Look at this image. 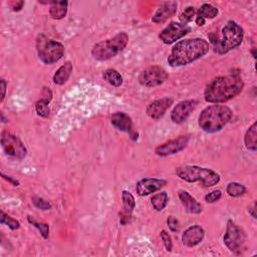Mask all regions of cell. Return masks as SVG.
<instances>
[{
	"instance_id": "obj_10",
	"label": "cell",
	"mask_w": 257,
	"mask_h": 257,
	"mask_svg": "<svg viewBox=\"0 0 257 257\" xmlns=\"http://www.w3.org/2000/svg\"><path fill=\"white\" fill-rule=\"evenodd\" d=\"M169 78L168 73L161 67L153 66L144 70L140 77L139 83L146 87H155L163 85Z\"/></svg>"
},
{
	"instance_id": "obj_13",
	"label": "cell",
	"mask_w": 257,
	"mask_h": 257,
	"mask_svg": "<svg viewBox=\"0 0 257 257\" xmlns=\"http://www.w3.org/2000/svg\"><path fill=\"white\" fill-rule=\"evenodd\" d=\"M167 185V181L158 178H144L136 185V191L140 196H148Z\"/></svg>"
},
{
	"instance_id": "obj_18",
	"label": "cell",
	"mask_w": 257,
	"mask_h": 257,
	"mask_svg": "<svg viewBox=\"0 0 257 257\" xmlns=\"http://www.w3.org/2000/svg\"><path fill=\"white\" fill-rule=\"evenodd\" d=\"M178 195L182 205L187 212L191 214H200L202 212V205L194 197L191 196L189 192L185 190H180Z\"/></svg>"
},
{
	"instance_id": "obj_12",
	"label": "cell",
	"mask_w": 257,
	"mask_h": 257,
	"mask_svg": "<svg viewBox=\"0 0 257 257\" xmlns=\"http://www.w3.org/2000/svg\"><path fill=\"white\" fill-rule=\"evenodd\" d=\"M190 135H183L176 139L170 140L166 143H163L162 145L158 146L155 149V153L157 156L160 157H167L171 155L178 154L179 152L183 151L187 148L189 142H190Z\"/></svg>"
},
{
	"instance_id": "obj_9",
	"label": "cell",
	"mask_w": 257,
	"mask_h": 257,
	"mask_svg": "<svg viewBox=\"0 0 257 257\" xmlns=\"http://www.w3.org/2000/svg\"><path fill=\"white\" fill-rule=\"evenodd\" d=\"M1 146L8 157L22 160L27 155L26 147L21 140L8 131H4L1 134Z\"/></svg>"
},
{
	"instance_id": "obj_32",
	"label": "cell",
	"mask_w": 257,
	"mask_h": 257,
	"mask_svg": "<svg viewBox=\"0 0 257 257\" xmlns=\"http://www.w3.org/2000/svg\"><path fill=\"white\" fill-rule=\"evenodd\" d=\"M32 203H34V205H35L37 208H39L40 210H43V211L49 210V209H51V207H52V205H51L48 201L44 200V199L42 198V197H37V196L32 198Z\"/></svg>"
},
{
	"instance_id": "obj_39",
	"label": "cell",
	"mask_w": 257,
	"mask_h": 257,
	"mask_svg": "<svg viewBox=\"0 0 257 257\" xmlns=\"http://www.w3.org/2000/svg\"><path fill=\"white\" fill-rule=\"evenodd\" d=\"M248 212H249V214H250L254 219L257 218V217H256V204H255V203H254L251 207H249Z\"/></svg>"
},
{
	"instance_id": "obj_20",
	"label": "cell",
	"mask_w": 257,
	"mask_h": 257,
	"mask_svg": "<svg viewBox=\"0 0 257 257\" xmlns=\"http://www.w3.org/2000/svg\"><path fill=\"white\" fill-rule=\"evenodd\" d=\"M74 71V67H73V63L71 61H67L64 64H62V66L55 72L54 76H53V83L55 85H58V86H62L66 84L72 73Z\"/></svg>"
},
{
	"instance_id": "obj_15",
	"label": "cell",
	"mask_w": 257,
	"mask_h": 257,
	"mask_svg": "<svg viewBox=\"0 0 257 257\" xmlns=\"http://www.w3.org/2000/svg\"><path fill=\"white\" fill-rule=\"evenodd\" d=\"M197 104H198V102L194 101V100H186V101L180 102L173 109V111L171 113V120L175 124L184 123L188 119V117L190 116L192 111L196 108Z\"/></svg>"
},
{
	"instance_id": "obj_8",
	"label": "cell",
	"mask_w": 257,
	"mask_h": 257,
	"mask_svg": "<svg viewBox=\"0 0 257 257\" xmlns=\"http://www.w3.org/2000/svg\"><path fill=\"white\" fill-rule=\"evenodd\" d=\"M224 244L231 252L240 253L246 241L245 231L231 219L227 221L226 232L223 238Z\"/></svg>"
},
{
	"instance_id": "obj_34",
	"label": "cell",
	"mask_w": 257,
	"mask_h": 257,
	"mask_svg": "<svg viewBox=\"0 0 257 257\" xmlns=\"http://www.w3.org/2000/svg\"><path fill=\"white\" fill-rule=\"evenodd\" d=\"M222 197V192L220 190H213L205 196V201L207 203H215L219 201Z\"/></svg>"
},
{
	"instance_id": "obj_14",
	"label": "cell",
	"mask_w": 257,
	"mask_h": 257,
	"mask_svg": "<svg viewBox=\"0 0 257 257\" xmlns=\"http://www.w3.org/2000/svg\"><path fill=\"white\" fill-rule=\"evenodd\" d=\"M173 103L174 100L172 98H163L156 100L148 105L146 113L151 119L158 121L165 116L166 112L173 105Z\"/></svg>"
},
{
	"instance_id": "obj_7",
	"label": "cell",
	"mask_w": 257,
	"mask_h": 257,
	"mask_svg": "<svg viewBox=\"0 0 257 257\" xmlns=\"http://www.w3.org/2000/svg\"><path fill=\"white\" fill-rule=\"evenodd\" d=\"M37 50L40 59L44 64H53L59 61L64 54V46L59 42L40 35L37 39Z\"/></svg>"
},
{
	"instance_id": "obj_22",
	"label": "cell",
	"mask_w": 257,
	"mask_h": 257,
	"mask_svg": "<svg viewBox=\"0 0 257 257\" xmlns=\"http://www.w3.org/2000/svg\"><path fill=\"white\" fill-rule=\"evenodd\" d=\"M257 123L254 122L246 131L244 136V145L248 151L255 152L257 150Z\"/></svg>"
},
{
	"instance_id": "obj_3",
	"label": "cell",
	"mask_w": 257,
	"mask_h": 257,
	"mask_svg": "<svg viewBox=\"0 0 257 257\" xmlns=\"http://www.w3.org/2000/svg\"><path fill=\"white\" fill-rule=\"evenodd\" d=\"M230 108L222 105H212L205 108L199 116V127L206 133L214 134L226 126L232 119Z\"/></svg>"
},
{
	"instance_id": "obj_40",
	"label": "cell",
	"mask_w": 257,
	"mask_h": 257,
	"mask_svg": "<svg viewBox=\"0 0 257 257\" xmlns=\"http://www.w3.org/2000/svg\"><path fill=\"white\" fill-rule=\"evenodd\" d=\"M195 22H196V24L198 25V26H203L204 24H205V19L203 18V17H201V16H196V19H195Z\"/></svg>"
},
{
	"instance_id": "obj_41",
	"label": "cell",
	"mask_w": 257,
	"mask_h": 257,
	"mask_svg": "<svg viewBox=\"0 0 257 257\" xmlns=\"http://www.w3.org/2000/svg\"><path fill=\"white\" fill-rule=\"evenodd\" d=\"M255 50H256V49H255V48H253V49H252V54H253V57H254V58H256V54H255Z\"/></svg>"
},
{
	"instance_id": "obj_17",
	"label": "cell",
	"mask_w": 257,
	"mask_h": 257,
	"mask_svg": "<svg viewBox=\"0 0 257 257\" xmlns=\"http://www.w3.org/2000/svg\"><path fill=\"white\" fill-rule=\"evenodd\" d=\"M178 3L175 1H168L164 2L159 6L157 11L152 17V21L156 24H162L166 22L169 18L173 17L177 12Z\"/></svg>"
},
{
	"instance_id": "obj_35",
	"label": "cell",
	"mask_w": 257,
	"mask_h": 257,
	"mask_svg": "<svg viewBox=\"0 0 257 257\" xmlns=\"http://www.w3.org/2000/svg\"><path fill=\"white\" fill-rule=\"evenodd\" d=\"M168 227L172 232H177L179 230V221L174 216H169L167 219Z\"/></svg>"
},
{
	"instance_id": "obj_37",
	"label": "cell",
	"mask_w": 257,
	"mask_h": 257,
	"mask_svg": "<svg viewBox=\"0 0 257 257\" xmlns=\"http://www.w3.org/2000/svg\"><path fill=\"white\" fill-rule=\"evenodd\" d=\"M6 86H7V84H6L5 80L1 79V88H2V94H1V102H3V100H4V98H5V94H6Z\"/></svg>"
},
{
	"instance_id": "obj_2",
	"label": "cell",
	"mask_w": 257,
	"mask_h": 257,
	"mask_svg": "<svg viewBox=\"0 0 257 257\" xmlns=\"http://www.w3.org/2000/svg\"><path fill=\"white\" fill-rule=\"evenodd\" d=\"M210 44L203 39H189L177 43L168 56V63L173 68L184 67L209 52Z\"/></svg>"
},
{
	"instance_id": "obj_5",
	"label": "cell",
	"mask_w": 257,
	"mask_h": 257,
	"mask_svg": "<svg viewBox=\"0 0 257 257\" xmlns=\"http://www.w3.org/2000/svg\"><path fill=\"white\" fill-rule=\"evenodd\" d=\"M128 43V36L126 32H120L114 38L95 43L91 48V55L100 61L109 60L121 53Z\"/></svg>"
},
{
	"instance_id": "obj_31",
	"label": "cell",
	"mask_w": 257,
	"mask_h": 257,
	"mask_svg": "<svg viewBox=\"0 0 257 257\" xmlns=\"http://www.w3.org/2000/svg\"><path fill=\"white\" fill-rule=\"evenodd\" d=\"M195 14H196V9H195V7L188 6V7L181 13V15L179 16L181 23H183V24H188L189 22H191V21L193 20V18H194Z\"/></svg>"
},
{
	"instance_id": "obj_1",
	"label": "cell",
	"mask_w": 257,
	"mask_h": 257,
	"mask_svg": "<svg viewBox=\"0 0 257 257\" xmlns=\"http://www.w3.org/2000/svg\"><path fill=\"white\" fill-rule=\"evenodd\" d=\"M244 82L238 74H231L213 79L204 90V99L210 104L226 103L241 93Z\"/></svg>"
},
{
	"instance_id": "obj_33",
	"label": "cell",
	"mask_w": 257,
	"mask_h": 257,
	"mask_svg": "<svg viewBox=\"0 0 257 257\" xmlns=\"http://www.w3.org/2000/svg\"><path fill=\"white\" fill-rule=\"evenodd\" d=\"M160 236H161V239L163 240L164 242V245H165V248L168 252H171L172 249H173V242H172V238L171 236L169 235V233L165 230H162L160 233Z\"/></svg>"
},
{
	"instance_id": "obj_26",
	"label": "cell",
	"mask_w": 257,
	"mask_h": 257,
	"mask_svg": "<svg viewBox=\"0 0 257 257\" xmlns=\"http://www.w3.org/2000/svg\"><path fill=\"white\" fill-rule=\"evenodd\" d=\"M226 192L231 197H241L246 193V188L240 183L230 182L226 187Z\"/></svg>"
},
{
	"instance_id": "obj_11",
	"label": "cell",
	"mask_w": 257,
	"mask_h": 257,
	"mask_svg": "<svg viewBox=\"0 0 257 257\" xmlns=\"http://www.w3.org/2000/svg\"><path fill=\"white\" fill-rule=\"evenodd\" d=\"M190 31L191 27L188 24L172 21L160 32L159 39L165 44H172L187 36Z\"/></svg>"
},
{
	"instance_id": "obj_28",
	"label": "cell",
	"mask_w": 257,
	"mask_h": 257,
	"mask_svg": "<svg viewBox=\"0 0 257 257\" xmlns=\"http://www.w3.org/2000/svg\"><path fill=\"white\" fill-rule=\"evenodd\" d=\"M51 98H43L40 101L37 102L36 104V111L38 113V115L42 118H44V119H47L49 117V102H50Z\"/></svg>"
},
{
	"instance_id": "obj_30",
	"label": "cell",
	"mask_w": 257,
	"mask_h": 257,
	"mask_svg": "<svg viewBox=\"0 0 257 257\" xmlns=\"http://www.w3.org/2000/svg\"><path fill=\"white\" fill-rule=\"evenodd\" d=\"M28 222L34 225V226L41 232L42 236L44 238V239H47L48 236H49V225L46 224V223H43V222H38L36 221L35 219H31V217L29 216L28 217Z\"/></svg>"
},
{
	"instance_id": "obj_36",
	"label": "cell",
	"mask_w": 257,
	"mask_h": 257,
	"mask_svg": "<svg viewBox=\"0 0 257 257\" xmlns=\"http://www.w3.org/2000/svg\"><path fill=\"white\" fill-rule=\"evenodd\" d=\"M9 5L13 11H19L22 9L24 2L23 1H13V2H10Z\"/></svg>"
},
{
	"instance_id": "obj_23",
	"label": "cell",
	"mask_w": 257,
	"mask_h": 257,
	"mask_svg": "<svg viewBox=\"0 0 257 257\" xmlns=\"http://www.w3.org/2000/svg\"><path fill=\"white\" fill-rule=\"evenodd\" d=\"M122 201H123V209H124V214L131 216L134 209L136 208V200L135 197L131 192H128L127 190H124L122 192Z\"/></svg>"
},
{
	"instance_id": "obj_24",
	"label": "cell",
	"mask_w": 257,
	"mask_h": 257,
	"mask_svg": "<svg viewBox=\"0 0 257 257\" xmlns=\"http://www.w3.org/2000/svg\"><path fill=\"white\" fill-rule=\"evenodd\" d=\"M168 201H169V196L166 192L158 193V194L154 195L151 198V204L153 208L158 212L163 211L166 208V206L168 205Z\"/></svg>"
},
{
	"instance_id": "obj_27",
	"label": "cell",
	"mask_w": 257,
	"mask_h": 257,
	"mask_svg": "<svg viewBox=\"0 0 257 257\" xmlns=\"http://www.w3.org/2000/svg\"><path fill=\"white\" fill-rule=\"evenodd\" d=\"M218 8L215 6L205 3L197 11V15L203 17L204 19H213L218 15Z\"/></svg>"
},
{
	"instance_id": "obj_16",
	"label": "cell",
	"mask_w": 257,
	"mask_h": 257,
	"mask_svg": "<svg viewBox=\"0 0 257 257\" xmlns=\"http://www.w3.org/2000/svg\"><path fill=\"white\" fill-rule=\"evenodd\" d=\"M205 230L199 225H193L187 228L182 235V243L187 247H194L202 242Z\"/></svg>"
},
{
	"instance_id": "obj_25",
	"label": "cell",
	"mask_w": 257,
	"mask_h": 257,
	"mask_svg": "<svg viewBox=\"0 0 257 257\" xmlns=\"http://www.w3.org/2000/svg\"><path fill=\"white\" fill-rule=\"evenodd\" d=\"M104 80L109 83L111 86L119 87L123 85V77L121 74L115 69H108L103 74Z\"/></svg>"
},
{
	"instance_id": "obj_29",
	"label": "cell",
	"mask_w": 257,
	"mask_h": 257,
	"mask_svg": "<svg viewBox=\"0 0 257 257\" xmlns=\"http://www.w3.org/2000/svg\"><path fill=\"white\" fill-rule=\"evenodd\" d=\"M0 222L2 225H6L11 230H16L20 227V223L16 219H13L9 215H7L4 211H1L0 213Z\"/></svg>"
},
{
	"instance_id": "obj_38",
	"label": "cell",
	"mask_w": 257,
	"mask_h": 257,
	"mask_svg": "<svg viewBox=\"0 0 257 257\" xmlns=\"http://www.w3.org/2000/svg\"><path fill=\"white\" fill-rule=\"evenodd\" d=\"M2 178L5 179V180H7L8 182H10L13 186H19V182L16 181V180H13L11 177H8V176H5L4 174H2Z\"/></svg>"
},
{
	"instance_id": "obj_19",
	"label": "cell",
	"mask_w": 257,
	"mask_h": 257,
	"mask_svg": "<svg viewBox=\"0 0 257 257\" xmlns=\"http://www.w3.org/2000/svg\"><path fill=\"white\" fill-rule=\"evenodd\" d=\"M111 123L116 128H118L119 131H122V132L130 133L133 128L132 119L123 112L115 113L112 116Z\"/></svg>"
},
{
	"instance_id": "obj_6",
	"label": "cell",
	"mask_w": 257,
	"mask_h": 257,
	"mask_svg": "<svg viewBox=\"0 0 257 257\" xmlns=\"http://www.w3.org/2000/svg\"><path fill=\"white\" fill-rule=\"evenodd\" d=\"M244 39L242 27L235 21L229 20L222 28V37L214 43L215 51L219 54H225L238 47Z\"/></svg>"
},
{
	"instance_id": "obj_4",
	"label": "cell",
	"mask_w": 257,
	"mask_h": 257,
	"mask_svg": "<svg viewBox=\"0 0 257 257\" xmlns=\"http://www.w3.org/2000/svg\"><path fill=\"white\" fill-rule=\"evenodd\" d=\"M177 176L188 183L200 182L204 187H212L220 182V175L208 168L185 165L176 169Z\"/></svg>"
},
{
	"instance_id": "obj_21",
	"label": "cell",
	"mask_w": 257,
	"mask_h": 257,
	"mask_svg": "<svg viewBox=\"0 0 257 257\" xmlns=\"http://www.w3.org/2000/svg\"><path fill=\"white\" fill-rule=\"evenodd\" d=\"M49 4H50L49 15L52 19L59 20L66 17L68 13V6H69L68 1H52L49 2Z\"/></svg>"
}]
</instances>
